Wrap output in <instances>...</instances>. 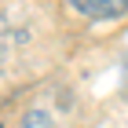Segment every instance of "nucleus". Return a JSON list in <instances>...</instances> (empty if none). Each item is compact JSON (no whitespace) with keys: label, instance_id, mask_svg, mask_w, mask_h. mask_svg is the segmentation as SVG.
Listing matches in <instances>:
<instances>
[{"label":"nucleus","instance_id":"obj_1","mask_svg":"<svg viewBox=\"0 0 128 128\" xmlns=\"http://www.w3.org/2000/svg\"><path fill=\"white\" fill-rule=\"evenodd\" d=\"M70 8L80 11L84 18L106 22V18H121L128 11V0H70Z\"/></svg>","mask_w":128,"mask_h":128},{"label":"nucleus","instance_id":"obj_2","mask_svg":"<svg viewBox=\"0 0 128 128\" xmlns=\"http://www.w3.org/2000/svg\"><path fill=\"white\" fill-rule=\"evenodd\" d=\"M22 128H51V117H48V114H40V110H33L30 117L22 121Z\"/></svg>","mask_w":128,"mask_h":128}]
</instances>
